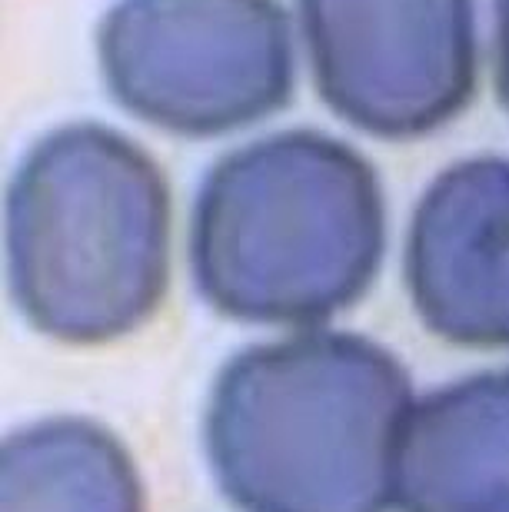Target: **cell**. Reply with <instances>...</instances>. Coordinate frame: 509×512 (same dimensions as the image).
<instances>
[{
	"mask_svg": "<svg viewBox=\"0 0 509 512\" xmlns=\"http://www.w3.org/2000/svg\"><path fill=\"white\" fill-rule=\"evenodd\" d=\"M170 240L164 170L104 124L50 130L7 187L10 293L57 343L100 346L140 330L167 296Z\"/></svg>",
	"mask_w": 509,
	"mask_h": 512,
	"instance_id": "3",
	"label": "cell"
},
{
	"mask_svg": "<svg viewBox=\"0 0 509 512\" xmlns=\"http://www.w3.org/2000/svg\"><path fill=\"white\" fill-rule=\"evenodd\" d=\"M107 90L180 137H220L293 94V27L280 0H117L97 34Z\"/></svg>",
	"mask_w": 509,
	"mask_h": 512,
	"instance_id": "4",
	"label": "cell"
},
{
	"mask_svg": "<svg viewBox=\"0 0 509 512\" xmlns=\"http://www.w3.org/2000/svg\"><path fill=\"white\" fill-rule=\"evenodd\" d=\"M496 20V90L509 110V0H493Z\"/></svg>",
	"mask_w": 509,
	"mask_h": 512,
	"instance_id": "9",
	"label": "cell"
},
{
	"mask_svg": "<svg viewBox=\"0 0 509 512\" xmlns=\"http://www.w3.org/2000/svg\"><path fill=\"white\" fill-rule=\"evenodd\" d=\"M403 276L430 333L470 350L509 346V160L446 167L416 203Z\"/></svg>",
	"mask_w": 509,
	"mask_h": 512,
	"instance_id": "6",
	"label": "cell"
},
{
	"mask_svg": "<svg viewBox=\"0 0 509 512\" xmlns=\"http://www.w3.org/2000/svg\"><path fill=\"white\" fill-rule=\"evenodd\" d=\"M317 90L380 140L440 130L476 87L473 0H297Z\"/></svg>",
	"mask_w": 509,
	"mask_h": 512,
	"instance_id": "5",
	"label": "cell"
},
{
	"mask_svg": "<svg viewBox=\"0 0 509 512\" xmlns=\"http://www.w3.org/2000/svg\"><path fill=\"white\" fill-rule=\"evenodd\" d=\"M0 512H147L134 456L107 426L54 416L0 446Z\"/></svg>",
	"mask_w": 509,
	"mask_h": 512,
	"instance_id": "8",
	"label": "cell"
},
{
	"mask_svg": "<svg viewBox=\"0 0 509 512\" xmlns=\"http://www.w3.org/2000/svg\"><path fill=\"white\" fill-rule=\"evenodd\" d=\"M400 512H509V370L416 399L393 473Z\"/></svg>",
	"mask_w": 509,
	"mask_h": 512,
	"instance_id": "7",
	"label": "cell"
},
{
	"mask_svg": "<svg viewBox=\"0 0 509 512\" xmlns=\"http://www.w3.org/2000/svg\"><path fill=\"white\" fill-rule=\"evenodd\" d=\"M413 403L403 363L366 336L250 346L210 389L213 476L243 512H386Z\"/></svg>",
	"mask_w": 509,
	"mask_h": 512,
	"instance_id": "1",
	"label": "cell"
},
{
	"mask_svg": "<svg viewBox=\"0 0 509 512\" xmlns=\"http://www.w3.org/2000/svg\"><path fill=\"white\" fill-rule=\"evenodd\" d=\"M386 250L373 163L317 130H283L207 173L190 223V266L220 316L310 326L370 290Z\"/></svg>",
	"mask_w": 509,
	"mask_h": 512,
	"instance_id": "2",
	"label": "cell"
}]
</instances>
